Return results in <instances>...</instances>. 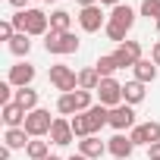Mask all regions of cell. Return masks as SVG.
Listing matches in <instances>:
<instances>
[{"mask_svg":"<svg viewBox=\"0 0 160 160\" xmlns=\"http://www.w3.org/2000/svg\"><path fill=\"white\" fill-rule=\"evenodd\" d=\"M13 19V25H16V32H25V35H32V38H44L47 32H50V16L44 13V10H38V7H28V10H16V16H10Z\"/></svg>","mask_w":160,"mask_h":160,"instance_id":"1","label":"cell"},{"mask_svg":"<svg viewBox=\"0 0 160 160\" xmlns=\"http://www.w3.org/2000/svg\"><path fill=\"white\" fill-rule=\"evenodd\" d=\"M78 47H82V41H78V35H72V32H47L44 35V50L53 53V57L75 53Z\"/></svg>","mask_w":160,"mask_h":160,"instance_id":"2","label":"cell"},{"mask_svg":"<svg viewBox=\"0 0 160 160\" xmlns=\"http://www.w3.org/2000/svg\"><path fill=\"white\" fill-rule=\"evenodd\" d=\"M47 78H50V85H53V88H57L60 94H69V91H78V72H75V69H69V66H63V63L50 66Z\"/></svg>","mask_w":160,"mask_h":160,"instance_id":"3","label":"cell"},{"mask_svg":"<svg viewBox=\"0 0 160 160\" xmlns=\"http://www.w3.org/2000/svg\"><path fill=\"white\" fill-rule=\"evenodd\" d=\"M53 119H57V116H50V110L38 107V110H32V113L25 116V126H22V129H25L32 138H44V135H50Z\"/></svg>","mask_w":160,"mask_h":160,"instance_id":"4","label":"cell"},{"mask_svg":"<svg viewBox=\"0 0 160 160\" xmlns=\"http://www.w3.org/2000/svg\"><path fill=\"white\" fill-rule=\"evenodd\" d=\"M107 19H110V16L104 13L101 3H98V7H85V10H78V25H82V32H88V35L107 28Z\"/></svg>","mask_w":160,"mask_h":160,"instance_id":"5","label":"cell"},{"mask_svg":"<svg viewBox=\"0 0 160 160\" xmlns=\"http://www.w3.org/2000/svg\"><path fill=\"white\" fill-rule=\"evenodd\" d=\"M98 104H104V107H119L122 104V85L116 82V78H101V85H98Z\"/></svg>","mask_w":160,"mask_h":160,"instance_id":"6","label":"cell"},{"mask_svg":"<svg viewBox=\"0 0 160 160\" xmlns=\"http://www.w3.org/2000/svg\"><path fill=\"white\" fill-rule=\"evenodd\" d=\"M35 75H38V69H35L28 60H19L16 66H10V75H7V82H10L13 88H32Z\"/></svg>","mask_w":160,"mask_h":160,"instance_id":"7","label":"cell"},{"mask_svg":"<svg viewBox=\"0 0 160 160\" xmlns=\"http://www.w3.org/2000/svg\"><path fill=\"white\" fill-rule=\"evenodd\" d=\"M113 57H116V66H119V69H132L138 60H144L138 41H126V44H119V47L113 50Z\"/></svg>","mask_w":160,"mask_h":160,"instance_id":"8","label":"cell"},{"mask_svg":"<svg viewBox=\"0 0 160 160\" xmlns=\"http://www.w3.org/2000/svg\"><path fill=\"white\" fill-rule=\"evenodd\" d=\"M50 141H53L57 148H66V144L75 141V132H72L69 116H57V119H53V126H50Z\"/></svg>","mask_w":160,"mask_h":160,"instance_id":"9","label":"cell"},{"mask_svg":"<svg viewBox=\"0 0 160 160\" xmlns=\"http://www.w3.org/2000/svg\"><path fill=\"white\" fill-rule=\"evenodd\" d=\"M110 126L116 129V132H132L135 129V107H129V104H119V107H113L110 110Z\"/></svg>","mask_w":160,"mask_h":160,"instance_id":"10","label":"cell"},{"mask_svg":"<svg viewBox=\"0 0 160 160\" xmlns=\"http://www.w3.org/2000/svg\"><path fill=\"white\" fill-rule=\"evenodd\" d=\"M107 151H110V157H116V160H129L132 151H135V141H132L126 132H116V135L107 141Z\"/></svg>","mask_w":160,"mask_h":160,"instance_id":"11","label":"cell"},{"mask_svg":"<svg viewBox=\"0 0 160 160\" xmlns=\"http://www.w3.org/2000/svg\"><path fill=\"white\" fill-rule=\"evenodd\" d=\"M78 154H85L88 160H101V157L110 154V151H107V141H104L101 135H88V138L78 141Z\"/></svg>","mask_w":160,"mask_h":160,"instance_id":"12","label":"cell"},{"mask_svg":"<svg viewBox=\"0 0 160 160\" xmlns=\"http://www.w3.org/2000/svg\"><path fill=\"white\" fill-rule=\"evenodd\" d=\"M135 16H138V13H135L129 3H119V7H113V10H110V19H107V22L119 25L122 32H132V25H135Z\"/></svg>","mask_w":160,"mask_h":160,"instance_id":"13","label":"cell"},{"mask_svg":"<svg viewBox=\"0 0 160 160\" xmlns=\"http://www.w3.org/2000/svg\"><path fill=\"white\" fill-rule=\"evenodd\" d=\"M0 116H3V122H7V129H22L25 126V110L13 101V104H3V107H0Z\"/></svg>","mask_w":160,"mask_h":160,"instance_id":"14","label":"cell"},{"mask_svg":"<svg viewBox=\"0 0 160 160\" xmlns=\"http://www.w3.org/2000/svg\"><path fill=\"white\" fill-rule=\"evenodd\" d=\"M85 119H88V126H91V135H98L104 126H110V107H104V104H94V107L85 113Z\"/></svg>","mask_w":160,"mask_h":160,"instance_id":"15","label":"cell"},{"mask_svg":"<svg viewBox=\"0 0 160 160\" xmlns=\"http://www.w3.org/2000/svg\"><path fill=\"white\" fill-rule=\"evenodd\" d=\"M132 72H135V78H138L141 85H151L154 78H157V72H160V66H157L151 57H144V60H138V63L132 66Z\"/></svg>","mask_w":160,"mask_h":160,"instance_id":"16","label":"cell"},{"mask_svg":"<svg viewBox=\"0 0 160 160\" xmlns=\"http://www.w3.org/2000/svg\"><path fill=\"white\" fill-rule=\"evenodd\" d=\"M144 85L138 82V78H132V82H126L122 85V104H129V107H138L141 101H144Z\"/></svg>","mask_w":160,"mask_h":160,"instance_id":"17","label":"cell"},{"mask_svg":"<svg viewBox=\"0 0 160 160\" xmlns=\"http://www.w3.org/2000/svg\"><path fill=\"white\" fill-rule=\"evenodd\" d=\"M7 47H10V53H13V57L25 60V57L32 53V35H25V32H16V38H13Z\"/></svg>","mask_w":160,"mask_h":160,"instance_id":"18","label":"cell"},{"mask_svg":"<svg viewBox=\"0 0 160 160\" xmlns=\"http://www.w3.org/2000/svg\"><path fill=\"white\" fill-rule=\"evenodd\" d=\"M98 85H101V72L94 66L78 69V88H82V91H98Z\"/></svg>","mask_w":160,"mask_h":160,"instance_id":"19","label":"cell"},{"mask_svg":"<svg viewBox=\"0 0 160 160\" xmlns=\"http://www.w3.org/2000/svg\"><path fill=\"white\" fill-rule=\"evenodd\" d=\"M28 141H32V135H28L25 129H7V132H3V144H7V148H13V151L28 148Z\"/></svg>","mask_w":160,"mask_h":160,"instance_id":"20","label":"cell"},{"mask_svg":"<svg viewBox=\"0 0 160 160\" xmlns=\"http://www.w3.org/2000/svg\"><path fill=\"white\" fill-rule=\"evenodd\" d=\"M16 104H19L25 113L38 110V91H35V88H16Z\"/></svg>","mask_w":160,"mask_h":160,"instance_id":"21","label":"cell"},{"mask_svg":"<svg viewBox=\"0 0 160 160\" xmlns=\"http://www.w3.org/2000/svg\"><path fill=\"white\" fill-rule=\"evenodd\" d=\"M25 157H32V160H47V157H50V141H44V138H32L28 148H25Z\"/></svg>","mask_w":160,"mask_h":160,"instance_id":"22","label":"cell"},{"mask_svg":"<svg viewBox=\"0 0 160 160\" xmlns=\"http://www.w3.org/2000/svg\"><path fill=\"white\" fill-rule=\"evenodd\" d=\"M69 25H72V13H66V10L50 13V32H69Z\"/></svg>","mask_w":160,"mask_h":160,"instance_id":"23","label":"cell"},{"mask_svg":"<svg viewBox=\"0 0 160 160\" xmlns=\"http://www.w3.org/2000/svg\"><path fill=\"white\" fill-rule=\"evenodd\" d=\"M94 69L101 72V78H113V72H116L119 66H116V57H113V53H104V57H98Z\"/></svg>","mask_w":160,"mask_h":160,"instance_id":"24","label":"cell"},{"mask_svg":"<svg viewBox=\"0 0 160 160\" xmlns=\"http://www.w3.org/2000/svg\"><path fill=\"white\" fill-rule=\"evenodd\" d=\"M57 113H60V116H75V113H78V107H75V91L57 98Z\"/></svg>","mask_w":160,"mask_h":160,"instance_id":"25","label":"cell"},{"mask_svg":"<svg viewBox=\"0 0 160 160\" xmlns=\"http://www.w3.org/2000/svg\"><path fill=\"white\" fill-rule=\"evenodd\" d=\"M69 122H72V132H75V141H82V138H88V135H91V126H88L85 113H75V116H69Z\"/></svg>","mask_w":160,"mask_h":160,"instance_id":"26","label":"cell"},{"mask_svg":"<svg viewBox=\"0 0 160 160\" xmlns=\"http://www.w3.org/2000/svg\"><path fill=\"white\" fill-rule=\"evenodd\" d=\"M138 13L148 16V19H154V22H160V0H141Z\"/></svg>","mask_w":160,"mask_h":160,"instance_id":"27","label":"cell"},{"mask_svg":"<svg viewBox=\"0 0 160 160\" xmlns=\"http://www.w3.org/2000/svg\"><path fill=\"white\" fill-rule=\"evenodd\" d=\"M16 38V25H13V19H3V22H0V41H13Z\"/></svg>","mask_w":160,"mask_h":160,"instance_id":"28","label":"cell"},{"mask_svg":"<svg viewBox=\"0 0 160 160\" xmlns=\"http://www.w3.org/2000/svg\"><path fill=\"white\" fill-rule=\"evenodd\" d=\"M144 135H148V148L160 141V122H144Z\"/></svg>","mask_w":160,"mask_h":160,"instance_id":"29","label":"cell"},{"mask_svg":"<svg viewBox=\"0 0 160 160\" xmlns=\"http://www.w3.org/2000/svg\"><path fill=\"white\" fill-rule=\"evenodd\" d=\"M129 138L135 141V148H138V144H144V148H148V135H144V126H135V129L129 132Z\"/></svg>","mask_w":160,"mask_h":160,"instance_id":"30","label":"cell"},{"mask_svg":"<svg viewBox=\"0 0 160 160\" xmlns=\"http://www.w3.org/2000/svg\"><path fill=\"white\" fill-rule=\"evenodd\" d=\"M148 160H160V141H154L148 148Z\"/></svg>","mask_w":160,"mask_h":160,"instance_id":"31","label":"cell"},{"mask_svg":"<svg viewBox=\"0 0 160 160\" xmlns=\"http://www.w3.org/2000/svg\"><path fill=\"white\" fill-rule=\"evenodd\" d=\"M151 60L160 66V41H154V47H151Z\"/></svg>","mask_w":160,"mask_h":160,"instance_id":"32","label":"cell"},{"mask_svg":"<svg viewBox=\"0 0 160 160\" xmlns=\"http://www.w3.org/2000/svg\"><path fill=\"white\" fill-rule=\"evenodd\" d=\"M13 10H28V0H10Z\"/></svg>","mask_w":160,"mask_h":160,"instance_id":"33","label":"cell"},{"mask_svg":"<svg viewBox=\"0 0 160 160\" xmlns=\"http://www.w3.org/2000/svg\"><path fill=\"white\" fill-rule=\"evenodd\" d=\"M10 157H13V148L3 144V148H0V160H10Z\"/></svg>","mask_w":160,"mask_h":160,"instance_id":"34","label":"cell"},{"mask_svg":"<svg viewBox=\"0 0 160 160\" xmlns=\"http://www.w3.org/2000/svg\"><path fill=\"white\" fill-rule=\"evenodd\" d=\"M75 3H78V7H82V10H85V7H98V3H101V0H75Z\"/></svg>","mask_w":160,"mask_h":160,"instance_id":"35","label":"cell"},{"mask_svg":"<svg viewBox=\"0 0 160 160\" xmlns=\"http://www.w3.org/2000/svg\"><path fill=\"white\" fill-rule=\"evenodd\" d=\"M119 3H122V0H101V7H110V10H113V7H119Z\"/></svg>","mask_w":160,"mask_h":160,"instance_id":"36","label":"cell"},{"mask_svg":"<svg viewBox=\"0 0 160 160\" xmlns=\"http://www.w3.org/2000/svg\"><path fill=\"white\" fill-rule=\"evenodd\" d=\"M66 160H88L85 154H72V157H66Z\"/></svg>","mask_w":160,"mask_h":160,"instance_id":"37","label":"cell"},{"mask_svg":"<svg viewBox=\"0 0 160 160\" xmlns=\"http://www.w3.org/2000/svg\"><path fill=\"white\" fill-rule=\"evenodd\" d=\"M47 160H63V157H57V154H50V157H47Z\"/></svg>","mask_w":160,"mask_h":160,"instance_id":"38","label":"cell"},{"mask_svg":"<svg viewBox=\"0 0 160 160\" xmlns=\"http://www.w3.org/2000/svg\"><path fill=\"white\" fill-rule=\"evenodd\" d=\"M38 3H53V0H38Z\"/></svg>","mask_w":160,"mask_h":160,"instance_id":"39","label":"cell"},{"mask_svg":"<svg viewBox=\"0 0 160 160\" xmlns=\"http://www.w3.org/2000/svg\"><path fill=\"white\" fill-rule=\"evenodd\" d=\"M157 35H160V22H157Z\"/></svg>","mask_w":160,"mask_h":160,"instance_id":"40","label":"cell"}]
</instances>
